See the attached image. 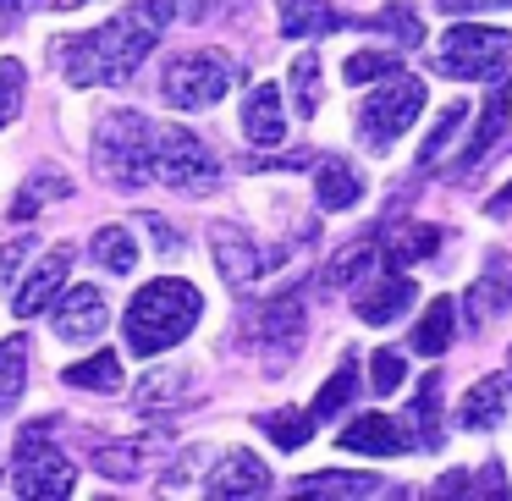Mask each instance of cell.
<instances>
[{"instance_id":"43","label":"cell","mask_w":512,"mask_h":501,"mask_svg":"<svg viewBox=\"0 0 512 501\" xmlns=\"http://www.w3.org/2000/svg\"><path fill=\"white\" fill-rule=\"evenodd\" d=\"M34 6H39V0H0V28H17Z\"/></svg>"},{"instance_id":"19","label":"cell","mask_w":512,"mask_h":501,"mask_svg":"<svg viewBox=\"0 0 512 501\" xmlns=\"http://www.w3.org/2000/svg\"><path fill=\"white\" fill-rule=\"evenodd\" d=\"M408 446H413V435L402 430L397 419H386V413H358V419L342 430V452L397 457V452H408Z\"/></svg>"},{"instance_id":"39","label":"cell","mask_w":512,"mask_h":501,"mask_svg":"<svg viewBox=\"0 0 512 501\" xmlns=\"http://www.w3.org/2000/svg\"><path fill=\"white\" fill-rule=\"evenodd\" d=\"M182 391H188V369H160V375L138 380L133 402L138 408H160V397H182Z\"/></svg>"},{"instance_id":"44","label":"cell","mask_w":512,"mask_h":501,"mask_svg":"<svg viewBox=\"0 0 512 501\" xmlns=\"http://www.w3.org/2000/svg\"><path fill=\"white\" fill-rule=\"evenodd\" d=\"M512 0H441V12H501Z\"/></svg>"},{"instance_id":"21","label":"cell","mask_w":512,"mask_h":501,"mask_svg":"<svg viewBox=\"0 0 512 501\" xmlns=\"http://www.w3.org/2000/svg\"><path fill=\"white\" fill-rule=\"evenodd\" d=\"M276 12H281V34L287 39H320L342 28L331 0H276Z\"/></svg>"},{"instance_id":"4","label":"cell","mask_w":512,"mask_h":501,"mask_svg":"<svg viewBox=\"0 0 512 501\" xmlns=\"http://www.w3.org/2000/svg\"><path fill=\"white\" fill-rule=\"evenodd\" d=\"M149 182L171 193H188V199H204V193L221 182V160L210 155L199 133L188 127H155V155H149Z\"/></svg>"},{"instance_id":"32","label":"cell","mask_w":512,"mask_h":501,"mask_svg":"<svg viewBox=\"0 0 512 501\" xmlns=\"http://www.w3.org/2000/svg\"><path fill=\"white\" fill-rule=\"evenodd\" d=\"M353 391H358V375H353V364H342L320 391H314V402H309L314 424H325V419H336L342 408H353Z\"/></svg>"},{"instance_id":"12","label":"cell","mask_w":512,"mask_h":501,"mask_svg":"<svg viewBox=\"0 0 512 501\" xmlns=\"http://www.w3.org/2000/svg\"><path fill=\"white\" fill-rule=\"evenodd\" d=\"M270 468L265 457L243 452V446H232V452L221 457V463L210 468V496H226V501H254V496H270Z\"/></svg>"},{"instance_id":"20","label":"cell","mask_w":512,"mask_h":501,"mask_svg":"<svg viewBox=\"0 0 512 501\" xmlns=\"http://www.w3.org/2000/svg\"><path fill=\"white\" fill-rule=\"evenodd\" d=\"M358 199H364V177L336 155L320 160V171H314V204L320 210H353Z\"/></svg>"},{"instance_id":"25","label":"cell","mask_w":512,"mask_h":501,"mask_svg":"<svg viewBox=\"0 0 512 501\" xmlns=\"http://www.w3.org/2000/svg\"><path fill=\"white\" fill-rule=\"evenodd\" d=\"M375 237H358V243H347L342 254L331 259V265L320 270V292H342V287H353L358 276H364L369 265H375Z\"/></svg>"},{"instance_id":"41","label":"cell","mask_w":512,"mask_h":501,"mask_svg":"<svg viewBox=\"0 0 512 501\" xmlns=\"http://www.w3.org/2000/svg\"><path fill=\"white\" fill-rule=\"evenodd\" d=\"M28 248H34V232H23V237H12V243L0 248V276H12L17 265L28 259Z\"/></svg>"},{"instance_id":"1","label":"cell","mask_w":512,"mask_h":501,"mask_svg":"<svg viewBox=\"0 0 512 501\" xmlns=\"http://www.w3.org/2000/svg\"><path fill=\"white\" fill-rule=\"evenodd\" d=\"M171 17H177V0H127L122 12H116L111 23H100L94 34L56 39L61 78H67L72 89H100V83L122 89V83L144 67L149 50L160 45Z\"/></svg>"},{"instance_id":"38","label":"cell","mask_w":512,"mask_h":501,"mask_svg":"<svg viewBox=\"0 0 512 501\" xmlns=\"http://www.w3.org/2000/svg\"><path fill=\"white\" fill-rule=\"evenodd\" d=\"M23 94H28V72L23 61H0V127H12L17 111H23Z\"/></svg>"},{"instance_id":"30","label":"cell","mask_w":512,"mask_h":501,"mask_svg":"<svg viewBox=\"0 0 512 501\" xmlns=\"http://www.w3.org/2000/svg\"><path fill=\"white\" fill-rule=\"evenodd\" d=\"M67 386H78V391H122V358L116 353L83 358V364L67 369Z\"/></svg>"},{"instance_id":"5","label":"cell","mask_w":512,"mask_h":501,"mask_svg":"<svg viewBox=\"0 0 512 501\" xmlns=\"http://www.w3.org/2000/svg\"><path fill=\"white\" fill-rule=\"evenodd\" d=\"M507 61H512V34H507V28L457 23V28H446V34H441L430 67L441 72V78L479 83V78H496V72H507Z\"/></svg>"},{"instance_id":"28","label":"cell","mask_w":512,"mask_h":501,"mask_svg":"<svg viewBox=\"0 0 512 501\" xmlns=\"http://www.w3.org/2000/svg\"><path fill=\"white\" fill-rule=\"evenodd\" d=\"M408 435L424 446V452L441 446V375H424L419 380V397H413V430Z\"/></svg>"},{"instance_id":"42","label":"cell","mask_w":512,"mask_h":501,"mask_svg":"<svg viewBox=\"0 0 512 501\" xmlns=\"http://www.w3.org/2000/svg\"><path fill=\"white\" fill-rule=\"evenodd\" d=\"M138 221L155 232V248L160 254H171V248H182V232H171V221H160V215H138Z\"/></svg>"},{"instance_id":"11","label":"cell","mask_w":512,"mask_h":501,"mask_svg":"<svg viewBox=\"0 0 512 501\" xmlns=\"http://www.w3.org/2000/svg\"><path fill=\"white\" fill-rule=\"evenodd\" d=\"M210 254H215V265H221V276L232 281V287H254V281L270 270L265 248H259L243 226H232V221H215L210 226Z\"/></svg>"},{"instance_id":"7","label":"cell","mask_w":512,"mask_h":501,"mask_svg":"<svg viewBox=\"0 0 512 501\" xmlns=\"http://www.w3.org/2000/svg\"><path fill=\"white\" fill-rule=\"evenodd\" d=\"M237 78H243V72H237V61L226 56V50H188V56L166 61L160 89H166V100L177 105V111H210L215 100L232 94Z\"/></svg>"},{"instance_id":"18","label":"cell","mask_w":512,"mask_h":501,"mask_svg":"<svg viewBox=\"0 0 512 501\" xmlns=\"http://www.w3.org/2000/svg\"><path fill=\"white\" fill-rule=\"evenodd\" d=\"M243 133H248V144H265V149L287 144V111H281V89H276V83H254V89H248Z\"/></svg>"},{"instance_id":"14","label":"cell","mask_w":512,"mask_h":501,"mask_svg":"<svg viewBox=\"0 0 512 501\" xmlns=\"http://www.w3.org/2000/svg\"><path fill=\"white\" fill-rule=\"evenodd\" d=\"M67 270H72V248H50V254L23 276V287H17V298H12L17 320H34L39 309H50V303L61 298V287H67Z\"/></svg>"},{"instance_id":"10","label":"cell","mask_w":512,"mask_h":501,"mask_svg":"<svg viewBox=\"0 0 512 501\" xmlns=\"http://www.w3.org/2000/svg\"><path fill=\"white\" fill-rule=\"evenodd\" d=\"M56 336L61 342H94V336L111 325V303H105L100 287L78 281V287H61V303H56Z\"/></svg>"},{"instance_id":"29","label":"cell","mask_w":512,"mask_h":501,"mask_svg":"<svg viewBox=\"0 0 512 501\" xmlns=\"http://www.w3.org/2000/svg\"><path fill=\"white\" fill-rule=\"evenodd\" d=\"M435 248H441V226H402L386 243V270H408L419 259H430Z\"/></svg>"},{"instance_id":"6","label":"cell","mask_w":512,"mask_h":501,"mask_svg":"<svg viewBox=\"0 0 512 501\" xmlns=\"http://www.w3.org/2000/svg\"><path fill=\"white\" fill-rule=\"evenodd\" d=\"M419 111H424V83L419 78H408L402 67L391 72V78H380V89L358 105V138H364V149L386 155V149L419 122Z\"/></svg>"},{"instance_id":"8","label":"cell","mask_w":512,"mask_h":501,"mask_svg":"<svg viewBox=\"0 0 512 501\" xmlns=\"http://www.w3.org/2000/svg\"><path fill=\"white\" fill-rule=\"evenodd\" d=\"M303 298L298 292H281V298H270V303H259V309H248V320H243V342L254 347L259 358H270V375H281V369L298 358V347H303Z\"/></svg>"},{"instance_id":"17","label":"cell","mask_w":512,"mask_h":501,"mask_svg":"<svg viewBox=\"0 0 512 501\" xmlns=\"http://www.w3.org/2000/svg\"><path fill=\"white\" fill-rule=\"evenodd\" d=\"M507 122H512V83L496 72V83H490V94H485V111H479V122H474V138H468V149H463V171L479 166V160L501 144Z\"/></svg>"},{"instance_id":"34","label":"cell","mask_w":512,"mask_h":501,"mask_svg":"<svg viewBox=\"0 0 512 501\" xmlns=\"http://www.w3.org/2000/svg\"><path fill=\"white\" fill-rule=\"evenodd\" d=\"M89 463L100 468V474H111V479H138L144 474V452H138L133 441H100L89 452Z\"/></svg>"},{"instance_id":"22","label":"cell","mask_w":512,"mask_h":501,"mask_svg":"<svg viewBox=\"0 0 512 501\" xmlns=\"http://www.w3.org/2000/svg\"><path fill=\"white\" fill-rule=\"evenodd\" d=\"M303 496H386V479L380 474H358V468H320V474L298 479Z\"/></svg>"},{"instance_id":"40","label":"cell","mask_w":512,"mask_h":501,"mask_svg":"<svg viewBox=\"0 0 512 501\" xmlns=\"http://www.w3.org/2000/svg\"><path fill=\"white\" fill-rule=\"evenodd\" d=\"M369 364H375V369H369V386H375L380 397H391V391H397L402 380H408V358H402L397 347H380V353L369 358Z\"/></svg>"},{"instance_id":"13","label":"cell","mask_w":512,"mask_h":501,"mask_svg":"<svg viewBox=\"0 0 512 501\" xmlns=\"http://www.w3.org/2000/svg\"><path fill=\"white\" fill-rule=\"evenodd\" d=\"M512 419V369H496V375L474 380L457 408V424L463 430H501Z\"/></svg>"},{"instance_id":"31","label":"cell","mask_w":512,"mask_h":501,"mask_svg":"<svg viewBox=\"0 0 512 501\" xmlns=\"http://www.w3.org/2000/svg\"><path fill=\"white\" fill-rule=\"evenodd\" d=\"M463 116H468V105H457V100L441 105V116L430 122V133H424V144H419V166H424V171H430L435 160H441L446 149L457 144V127H463Z\"/></svg>"},{"instance_id":"35","label":"cell","mask_w":512,"mask_h":501,"mask_svg":"<svg viewBox=\"0 0 512 501\" xmlns=\"http://www.w3.org/2000/svg\"><path fill=\"white\" fill-rule=\"evenodd\" d=\"M292 105L298 116L320 111V56H292Z\"/></svg>"},{"instance_id":"27","label":"cell","mask_w":512,"mask_h":501,"mask_svg":"<svg viewBox=\"0 0 512 501\" xmlns=\"http://www.w3.org/2000/svg\"><path fill=\"white\" fill-rule=\"evenodd\" d=\"M28 386V336H6L0 342V413H12Z\"/></svg>"},{"instance_id":"45","label":"cell","mask_w":512,"mask_h":501,"mask_svg":"<svg viewBox=\"0 0 512 501\" xmlns=\"http://www.w3.org/2000/svg\"><path fill=\"white\" fill-rule=\"evenodd\" d=\"M490 215H512V182L496 193V199H490Z\"/></svg>"},{"instance_id":"16","label":"cell","mask_w":512,"mask_h":501,"mask_svg":"<svg viewBox=\"0 0 512 501\" xmlns=\"http://www.w3.org/2000/svg\"><path fill=\"white\" fill-rule=\"evenodd\" d=\"M413 298H419L413 276H402V270H386L380 281H369V287L358 292L353 309H358V320H364V325H391V320H402V314L413 309Z\"/></svg>"},{"instance_id":"9","label":"cell","mask_w":512,"mask_h":501,"mask_svg":"<svg viewBox=\"0 0 512 501\" xmlns=\"http://www.w3.org/2000/svg\"><path fill=\"white\" fill-rule=\"evenodd\" d=\"M50 424H28L23 435H17V463H12V490L17 496H72V485H78V468L67 463L61 452H50Z\"/></svg>"},{"instance_id":"37","label":"cell","mask_w":512,"mask_h":501,"mask_svg":"<svg viewBox=\"0 0 512 501\" xmlns=\"http://www.w3.org/2000/svg\"><path fill=\"white\" fill-rule=\"evenodd\" d=\"M402 67V56L397 50H358V56H347V83H380V78H391V72Z\"/></svg>"},{"instance_id":"36","label":"cell","mask_w":512,"mask_h":501,"mask_svg":"<svg viewBox=\"0 0 512 501\" xmlns=\"http://www.w3.org/2000/svg\"><path fill=\"white\" fill-rule=\"evenodd\" d=\"M369 23H375V28H386V34L397 39L402 50L424 45V23H419V17H413V6H397V0H391V6H380V12L369 17Z\"/></svg>"},{"instance_id":"24","label":"cell","mask_w":512,"mask_h":501,"mask_svg":"<svg viewBox=\"0 0 512 501\" xmlns=\"http://www.w3.org/2000/svg\"><path fill=\"white\" fill-rule=\"evenodd\" d=\"M452 336H457V303L435 298L430 309H424V320L413 325V347H419L424 358H441L446 347H452Z\"/></svg>"},{"instance_id":"33","label":"cell","mask_w":512,"mask_h":501,"mask_svg":"<svg viewBox=\"0 0 512 501\" xmlns=\"http://www.w3.org/2000/svg\"><path fill=\"white\" fill-rule=\"evenodd\" d=\"M39 199H72V177H67V171H56V166L28 171L23 199H17V215H34V210H39Z\"/></svg>"},{"instance_id":"15","label":"cell","mask_w":512,"mask_h":501,"mask_svg":"<svg viewBox=\"0 0 512 501\" xmlns=\"http://www.w3.org/2000/svg\"><path fill=\"white\" fill-rule=\"evenodd\" d=\"M512 309V254L507 248H490L485 254V276L468 287V325H485L496 314Z\"/></svg>"},{"instance_id":"23","label":"cell","mask_w":512,"mask_h":501,"mask_svg":"<svg viewBox=\"0 0 512 501\" xmlns=\"http://www.w3.org/2000/svg\"><path fill=\"white\" fill-rule=\"evenodd\" d=\"M89 259L100 270H111V276H133L138 270V243L127 226H100V232L89 237Z\"/></svg>"},{"instance_id":"2","label":"cell","mask_w":512,"mask_h":501,"mask_svg":"<svg viewBox=\"0 0 512 501\" xmlns=\"http://www.w3.org/2000/svg\"><path fill=\"white\" fill-rule=\"evenodd\" d=\"M199 314H204V298H199V287L182 281V276H160V281H149V287H138L133 303H127V320H122L133 358H155V353H166V347H177L182 336L199 325Z\"/></svg>"},{"instance_id":"46","label":"cell","mask_w":512,"mask_h":501,"mask_svg":"<svg viewBox=\"0 0 512 501\" xmlns=\"http://www.w3.org/2000/svg\"><path fill=\"white\" fill-rule=\"evenodd\" d=\"M50 12H78V6H89V0H45Z\"/></svg>"},{"instance_id":"26","label":"cell","mask_w":512,"mask_h":501,"mask_svg":"<svg viewBox=\"0 0 512 501\" xmlns=\"http://www.w3.org/2000/svg\"><path fill=\"white\" fill-rule=\"evenodd\" d=\"M254 424L281 446V452H298V446L314 435V413H309V408H265Z\"/></svg>"},{"instance_id":"3","label":"cell","mask_w":512,"mask_h":501,"mask_svg":"<svg viewBox=\"0 0 512 501\" xmlns=\"http://www.w3.org/2000/svg\"><path fill=\"white\" fill-rule=\"evenodd\" d=\"M149 155H155V122L138 111H111L94 127V166L111 177V188L133 193L149 182Z\"/></svg>"}]
</instances>
